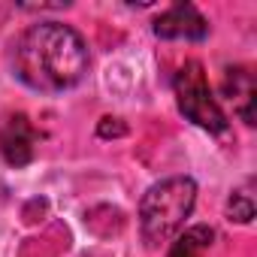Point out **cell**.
<instances>
[{"instance_id": "2", "label": "cell", "mask_w": 257, "mask_h": 257, "mask_svg": "<svg viewBox=\"0 0 257 257\" xmlns=\"http://www.w3.org/2000/svg\"><path fill=\"white\" fill-rule=\"evenodd\" d=\"M197 203V182L191 176H170L155 182L140 200V233L149 248L170 242L182 227L185 218L194 212Z\"/></svg>"}, {"instance_id": "9", "label": "cell", "mask_w": 257, "mask_h": 257, "mask_svg": "<svg viewBox=\"0 0 257 257\" xmlns=\"http://www.w3.org/2000/svg\"><path fill=\"white\" fill-rule=\"evenodd\" d=\"M97 134H100L103 140H109V137H124V134H127V127H124L118 118H103L100 127H97Z\"/></svg>"}, {"instance_id": "6", "label": "cell", "mask_w": 257, "mask_h": 257, "mask_svg": "<svg viewBox=\"0 0 257 257\" xmlns=\"http://www.w3.org/2000/svg\"><path fill=\"white\" fill-rule=\"evenodd\" d=\"M221 91H224V97L233 103V112H236L245 124H254V121H257V85H254L251 70H245V67H230V70L224 73Z\"/></svg>"}, {"instance_id": "8", "label": "cell", "mask_w": 257, "mask_h": 257, "mask_svg": "<svg viewBox=\"0 0 257 257\" xmlns=\"http://www.w3.org/2000/svg\"><path fill=\"white\" fill-rule=\"evenodd\" d=\"M227 218L236 224H248L254 218V200L248 194H233L227 200Z\"/></svg>"}, {"instance_id": "5", "label": "cell", "mask_w": 257, "mask_h": 257, "mask_svg": "<svg viewBox=\"0 0 257 257\" xmlns=\"http://www.w3.org/2000/svg\"><path fill=\"white\" fill-rule=\"evenodd\" d=\"M34 143H37V134H34L28 115H10L4 127H0V155L16 170L34 161Z\"/></svg>"}, {"instance_id": "3", "label": "cell", "mask_w": 257, "mask_h": 257, "mask_svg": "<svg viewBox=\"0 0 257 257\" xmlns=\"http://www.w3.org/2000/svg\"><path fill=\"white\" fill-rule=\"evenodd\" d=\"M176 103L179 112L194 121L197 127H203L206 134H224L227 131V115L221 109V103L212 97V88L206 82L203 64L200 61H188L179 73H176Z\"/></svg>"}, {"instance_id": "7", "label": "cell", "mask_w": 257, "mask_h": 257, "mask_svg": "<svg viewBox=\"0 0 257 257\" xmlns=\"http://www.w3.org/2000/svg\"><path fill=\"white\" fill-rule=\"evenodd\" d=\"M212 239H215V230L209 224H194L176 236L167 257H206V248L212 245Z\"/></svg>"}, {"instance_id": "1", "label": "cell", "mask_w": 257, "mask_h": 257, "mask_svg": "<svg viewBox=\"0 0 257 257\" xmlns=\"http://www.w3.org/2000/svg\"><path fill=\"white\" fill-rule=\"evenodd\" d=\"M88 43L79 31L61 22L31 25L13 43V73L22 85L40 94H61L88 76Z\"/></svg>"}, {"instance_id": "4", "label": "cell", "mask_w": 257, "mask_h": 257, "mask_svg": "<svg viewBox=\"0 0 257 257\" xmlns=\"http://www.w3.org/2000/svg\"><path fill=\"white\" fill-rule=\"evenodd\" d=\"M158 40H185V43H203L209 37V22L194 4H173L167 13H161L152 25Z\"/></svg>"}]
</instances>
